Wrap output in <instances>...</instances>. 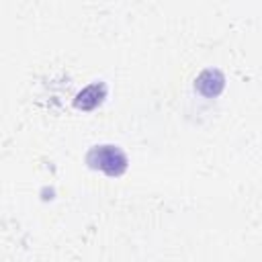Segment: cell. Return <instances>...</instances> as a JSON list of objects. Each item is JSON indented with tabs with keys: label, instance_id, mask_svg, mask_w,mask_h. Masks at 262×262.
<instances>
[{
	"label": "cell",
	"instance_id": "cell-3",
	"mask_svg": "<svg viewBox=\"0 0 262 262\" xmlns=\"http://www.w3.org/2000/svg\"><path fill=\"white\" fill-rule=\"evenodd\" d=\"M196 90L203 92L205 96H217L223 88V76L217 70H207L196 78Z\"/></svg>",
	"mask_w": 262,
	"mask_h": 262
},
{
	"label": "cell",
	"instance_id": "cell-2",
	"mask_svg": "<svg viewBox=\"0 0 262 262\" xmlns=\"http://www.w3.org/2000/svg\"><path fill=\"white\" fill-rule=\"evenodd\" d=\"M106 96V86L102 82H94L90 86H86L82 92L76 94L74 104L82 111H92L94 106H98L102 102V98Z\"/></svg>",
	"mask_w": 262,
	"mask_h": 262
},
{
	"label": "cell",
	"instance_id": "cell-1",
	"mask_svg": "<svg viewBox=\"0 0 262 262\" xmlns=\"http://www.w3.org/2000/svg\"><path fill=\"white\" fill-rule=\"evenodd\" d=\"M86 160L92 168H98L108 176H121L127 170V156L115 145L92 147Z\"/></svg>",
	"mask_w": 262,
	"mask_h": 262
}]
</instances>
